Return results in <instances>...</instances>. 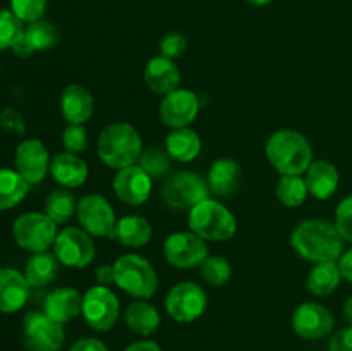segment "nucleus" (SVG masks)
I'll return each mask as SVG.
<instances>
[{"label": "nucleus", "instance_id": "1", "mask_svg": "<svg viewBox=\"0 0 352 351\" xmlns=\"http://www.w3.org/2000/svg\"><path fill=\"white\" fill-rule=\"evenodd\" d=\"M342 241L336 224L322 219L302 220L291 234V244L296 253L313 264L339 260L342 255Z\"/></svg>", "mask_w": 352, "mask_h": 351}, {"label": "nucleus", "instance_id": "2", "mask_svg": "<svg viewBox=\"0 0 352 351\" xmlns=\"http://www.w3.org/2000/svg\"><path fill=\"white\" fill-rule=\"evenodd\" d=\"M268 162L280 176H301L313 162V148L302 133L278 129L270 134L265 147Z\"/></svg>", "mask_w": 352, "mask_h": 351}, {"label": "nucleus", "instance_id": "3", "mask_svg": "<svg viewBox=\"0 0 352 351\" xmlns=\"http://www.w3.org/2000/svg\"><path fill=\"white\" fill-rule=\"evenodd\" d=\"M96 150H98L100 160L107 167L120 171L140 160V155L143 151V140H141L140 131L133 124L112 123L100 133Z\"/></svg>", "mask_w": 352, "mask_h": 351}, {"label": "nucleus", "instance_id": "4", "mask_svg": "<svg viewBox=\"0 0 352 351\" xmlns=\"http://www.w3.org/2000/svg\"><path fill=\"white\" fill-rule=\"evenodd\" d=\"M189 229L205 241H227L236 234L237 220L226 205L213 198L203 200L189 210Z\"/></svg>", "mask_w": 352, "mask_h": 351}, {"label": "nucleus", "instance_id": "5", "mask_svg": "<svg viewBox=\"0 0 352 351\" xmlns=\"http://www.w3.org/2000/svg\"><path fill=\"white\" fill-rule=\"evenodd\" d=\"M116 286L136 299H150L158 289L155 267L144 257L126 253L113 262Z\"/></svg>", "mask_w": 352, "mask_h": 351}, {"label": "nucleus", "instance_id": "6", "mask_svg": "<svg viewBox=\"0 0 352 351\" xmlns=\"http://www.w3.org/2000/svg\"><path fill=\"white\" fill-rule=\"evenodd\" d=\"M210 195L208 182L195 171H179L168 176L160 189L162 200L172 210H191Z\"/></svg>", "mask_w": 352, "mask_h": 351}, {"label": "nucleus", "instance_id": "7", "mask_svg": "<svg viewBox=\"0 0 352 351\" xmlns=\"http://www.w3.org/2000/svg\"><path fill=\"white\" fill-rule=\"evenodd\" d=\"M12 234L23 250L40 253L54 246L58 231L57 224L45 212H28L17 217L12 226Z\"/></svg>", "mask_w": 352, "mask_h": 351}, {"label": "nucleus", "instance_id": "8", "mask_svg": "<svg viewBox=\"0 0 352 351\" xmlns=\"http://www.w3.org/2000/svg\"><path fill=\"white\" fill-rule=\"evenodd\" d=\"M81 315L89 329L107 332L113 329L120 315V303L116 292L107 286H91L82 295Z\"/></svg>", "mask_w": 352, "mask_h": 351}, {"label": "nucleus", "instance_id": "9", "mask_svg": "<svg viewBox=\"0 0 352 351\" xmlns=\"http://www.w3.org/2000/svg\"><path fill=\"white\" fill-rule=\"evenodd\" d=\"M208 306L205 289L191 281L172 286L165 298V310L168 317L179 323H189L198 320Z\"/></svg>", "mask_w": 352, "mask_h": 351}, {"label": "nucleus", "instance_id": "10", "mask_svg": "<svg viewBox=\"0 0 352 351\" xmlns=\"http://www.w3.org/2000/svg\"><path fill=\"white\" fill-rule=\"evenodd\" d=\"M76 217L89 236L95 237H113L117 226L116 210L109 200L102 195H85L78 202Z\"/></svg>", "mask_w": 352, "mask_h": 351}, {"label": "nucleus", "instance_id": "11", "mask_svg": "<svg viewBox=\"0 0 352 351\" xmlns=\"http://www.w3.org/2000/svg\"><path fill=\"white\" fill-rule=\"evenodd\" d=\"M54 253L62 265L71 268H86L95 258L96 248L93 236L79 227L58 231L54 243Z\"/></svg>", "mask_w": 352, "mask_h": 351}, {"label": "nucleus", "instance_id": "12", "mask_svg": "<svg viewBox=\"0 0 352 351\" xmlns=\"http://www.w3.org/2000/svg\"><path fill=\"white\" fill-rule=\"evenodd\" d=\"M24 346L28 351H60L65 341L64 326L43 312H30L24 317Z\"/></svg>", "mask_w": 352, "mask_h": 351}, {"label": "nucleus", "instance_id": "13", "mask_svg": "<svg viewBox=\"0 0 352 351\" xmlns=\"http://www.w3.org/2000/svg\"><path fill=\"white\" fill-rule=\"evenodd\" d=\"M164 257L175 268H195L208 258V246L192 231L174 233L165 240Z\"/></svg>", "mask_w": 352, "mask_h": 351}, {"label": "nucleus", "instance_id": "14", "mask_svg": "<svg viewBox=\"0 0 352 351\" xmlns=\"http://www.w3.org/2000/svg\"><path fill=\"white\" fill-rule=\"evenodd\" d=\"M292 329L302 339L320 341L333 332L336 319L332 312L320 303H301L292 313Z\"/></svg>", "mask_w": 352, "mask_h": 351}, {"label": "nucleus", "instance_id": "15", "mask_svg": "<svg viewBox=\"0 0 352 351\" xmlns=\"http://www.w3.org/2000/svg\"><path fill=\"white\" fill-rule=\"evenodd\" d=\"M160 120L170 129L188 127L199 114V98L195 92L177 88L162 98Z\"/></svg>", "mask_w": 352, "mask_h": 351}, {"label": "nucleus", "instance_id": "16", "mask_svg": "<svg viewBox=\"0 0 352 351\" xmlns=\"http://www.w3.org/2000/svg\"><path fill=\"white\" fill-rule=\"evenodd\" d=\"M112 188L120 202L131 206H140L150 200L153 179L140 165L134 164L117 171Z\"/></svg>", "mask_w": 352, "mask_h": 351}, {"label": "nucleus", "instance_id": "17", "mask_svg": "<svg viewBox=\"0 0 352 351\" xmlns=\"http://www.w3.org/2000/svg\"><path fill=\"white\" fill-rule=\"evenodd\" d=\"M14 162H16V171L30 184H38L50 172L52 158L47 147L40 140L31 138V140H24L17 147Z\"/></svg>", "mask_w": 352, "mask_h": 351}, {"label": "nucleus", "instance_id": "18", "mask_svg": "<svg viewBox=\"0 0 352 351\" xmlns=\"http://www.w3.org/2000/svg\"><path fill=\"white\" fill-rule=\"evenodd\" d=\"M144 83H146L148 88L155 93V95H168L170 92L179 88V83H181V71H179L177 65L174 64V61L167 57H151L146 62L143 71Z\"/></svg>", "mask_w": 352, "mask_h": 351}, {"label": "nucleus", "instance_id": "19", "mask_svg": "<svg viewBox=\"0 0 352 351\" xmlns=\"http://www.w3.org/2000/svg\"><path fill=\"white\" fill-rule=\"evenodd\" d=\"M60 112L69 124H85L95 112V98L85 86L72 83L62 92Z\"/></svg>", "mask_w": 352, "mask_h": 351}, {"label": "nucleus", "instance_id": "20", "mask_svg": "<svg viewBox=\"0 0 352 351\" xmlns=\"http://www.w3.org/2000/svg\"><path fill=\"white\" fill-rule=\"evenodd\" d=\"M30 296L26 275L16 268H0V312L14 313L23 308Z\"/></svg>", "mask_w": 352, "mask_h": 351}, {"label": "nucleus", "instance_id": "21", "mask_svg": "<svg viewBox=\"0 0 352 351\" xmlns=\"http://www.w3.org/2000/svg\"><path fill=\"white\" fill-rule=\"evenodd\" d=\"M50 174L60 186L74 189L85 184L86 179H88L89 169L85 158L79 157L78 153L60 151V153L54 155V158H52Z\"/></svg>", "mask_w": 352, "mask_h": 351}, {"label": "nucleus", "instance_id": "22", "mask_svg": "<svg viewBox=\"0 0 352 351\" xmlns=\"http://www.w3.org/2000/svg\"><path fill=\"white\" fill-rule=\"evenodd\" d=\"M82 310V296L74 288H57L47 296L43 313L58 323L74 320Z\"/></svg>", "mask_w": 352, "mask_h": 351}, {"label": "nucleus", "instance_id": "23", "mask_svg": "<svg viewBox=\"0 0 352 351\" xmlns=\"http://www.w3.org/2000/svg\"><path fill=\"white\" fill-rule=\"evenodd\" d=\"M210 193L219 198H229L237 191L241 182V167L234 158H217L206 176Z\"/></svg>", "mask_w": 352, "mask_h": 351}, {"label": "nucleus", "instance_id": "24", "mask_svg": "<svg viewBox=\"0 0 352 351\" xmlns=\"http://www.w3.org/2000/svg\"><path fill=\"white\" fill-rule=\"evenodd\" d=\"M305 179L308 193L316 200H329L337 191L340 182L339 171L329 160H313Z\"/></svg>", "mask_w": 352, "mask_h": 351}, {"label": "nucleus", "instance_id": "25", "mask_svg": "<svg viewBox=\"0 0 352 351\" xmlns=\"http://www.w3.org/2000/svg\"><path fill=\"white\" fill-rule=\"evenodd\" d=\"M126 326L138 336H151L160 327V312L146 299H136L124 312Z\"/></svg>", "mask_w": 352, "mask_h": 351}, {"label": "nucleus", "instance_id": "26", "mask_svg": "<svg viewBox=\"0 0 352 351\" xmlns=\"http://www.w3.org/2000/svg\"><path fill=\"white\" fill-rule=\"evenodd\" d=\"M165 150L168 151L172 160L182 162V164L192 162L201 153V138L191 127L172 129L165 138Z\"/></svg>", "mask_w": 352, "mask_h": 351}, {"label": "nucleus", "instance_id": "27", "mask_svg": "<svg viewBox=\"0 0 352 351\" xmlns=\"http://www.w3.org/2000/svg\"><path fill=\"white\" fill-rule=\"evenodd\" d=\"M151 234L153 229L146 217L126 215L117 220L113 237L127 248H143L144 244L150 243Z\"/></svg>", "mask_w": 352, "mask_h": 351}, {"label": "nucleus", "instance_id": "28", "mask_svg": "<svg viewBox=\"0 0 352 351\" xmlns=\"http://www.w3.org/2000/svg\"><path fill=\"white\" fill-rule=\"evenodd\" d=\"M30 191V182L17 171L0 169V212L19 205Z\"/></svg>", "mask_w": 352, "mask_h": 351}, {"label": "nucleus", "instance_id": "29", "mask_svg": "<svg viewBox=\"0 0 352 351\" xmlns=\"http://www.w3.org/2000/svg\"><path fill=\"white\" fill-rule=\"evenodd\" d=\"M340 279L342 275L337 262H323V264H315V267L309 270L306 284L313 296H329L339 288Z\"/></svg>", "mask_w": 352, "mask_h": 351}, {"label": "nucleus", "instance_id": "30", "mask_svg": "<svg viewBox=\"0 0 352 351\" xmlns=\"http://www.w3.org/2000/svg\"><path fill=\"white\" fill-rule=\"evenodd\" d=\"M58 264H60L58 258L50 251L33 253L24 268V275H26L30 286H47L57 277Z\"/></svg>", "mask_w": 352, "mask_h": 351}, {"label": "nucleus", "instance_id": "31", "mask_svg": "<svg viewBox=\"0 0 352 351\" xmlns=\"http://www.w3.org/2000/svg\"><path fill=\"white\" fill-rule=\"evenodd\" d=\"M23 36L34 54V52H45L55 47L58 43V40H60V31L50 21L40 19L28 24L24 28Z\"/></svg>", "mask_w": 352, "mask_h": 351}, {"label": "nucleus", "instance_id": "32", "mask_svg": "<svg viewBox=\"0 0 352 351\" xmlns=\"http://www.w3.org/2000/svg\"><path fill=\"white\" fill-rule=\"evenodd\" d=\"M76 209H78V202L67 188L52 191L45 202V213L55 224H65L71 220L76 215Z\"/></svg>", "mask_w": 352, "mask_h": 351}, {"label": "nucleus", "instance_id": "33", "mask_svg": "<svg viewBox=\"0 0 352 351\" xmlns=\"http://www.w3.org/2000/svg\"><path fill=\"white\" fill-rule=\"evenodd\" d=\"M275 195L284 206L294 209L305 203L308 193L306 179L301 176H280L275 186Z\"/></svg>", "mask_w": 352, "mask_h": 351}, {"label": "nucleus", "instance_id": "34", "mask_svg": "<svg viewBox=\"0 0 352 351\" xmlns=\"http://www.w3.org/2000/svg\"><path fill=\"white\" fill-rule=\"evenodd\" d=\"M138 165L150 176L151 179H160L170 172L172 167V157L164 147L158 145H151V147L144 148L140 155Z\"/></svg>", "mask_w": 352, "mask_h": 351}, {"label": "nucleus", "instance_id": "35", "mask_svg": "<svg viewBox=\"0 0 352 351\" xmlns=\"http://www.w3.org/2000/svg\"><path fill=\"white\" fill-rule=\"evenodd\" d=\"M199 275L203 281L213 288L226 286L232 277V265L222 255H212L199 265Z\"/></svg>", "mask_w": 352, "mask_h": 351}, {"label": "nucleus", "instance_id": "36", "mask_svg": "<svg viewBox=\"0 0 352 351\" xmlns=\"http://www.w3.org/2000/svg\"><path fill=\"white\" fill-rule=\"evenodd\" d=\"M24 33V24L12 10L0 9V50L12 48Z\"/></svg>", "mask_w": 352, "mask_h": 351}, {"label": "nucleus", "instance_id": "37", "mask_svg": "<svg viewBox=\"0 0 352 351\" xmlns=\"http://www.w3.org/2000/svg\"><path fill=\"white\" fill-rule=\"evenodd\" d=\"M47 6L48 0H10V10L28 24L40 21L47 12Z\"/></svg>", "mask_w": 352, "mask_h": 351}, {"label": "nucleus", "instance_id": "38", "mask_svg": "<svg viewBox=\"0 0 352 351\" xmlns=\"http://www.w3.org/2000/svg\"><path fill=\"white\" fill-rule=\"evenodd\" d=\"M62 145L69 153H81L88 148V133L85 124H69L62 133Z\"/></svg>", "mask_w": 352, "mask_h": 351}, {"label": "nucleus", "instance_id": "39", "mask_svg": "<svg viewBox=\"0 0 352 351\" xmlns=\"http://www.w3.org/2000/svg\"><path fill=\"white\" fill-rule=\"evenodd\" d=\"M158 48H160L162 57H167L170 61H174V58H179L184 55L186 48H188V40L179 31H172V33H167L162 38Z\"/></svg>", "mask_w": 352, "mask_h": 351}, {"label": "nucleus", "instance_id": "40", "mask_svg": "<svg viewBox=\"0 0 352 351\" xmlns=\"http://www.w3.org/2000/svg\"><path fill=\"white\" fill-rule=\"evenodd\" d=\"M336 227L344 241L352 243V195L346 196L336 209Z\"/></svg>", "mask_w": 352, "mask_h": 351}, {"label": "nucleus", "instance_id": "41", "mask_svg": "<svg viewBox=\"0 0 352 351\" xmlns=\"http://www.w3.org/2000/svg\"><path fill=\"white\" fill-rule=\"evenodd\" d=\"M0 126L14 136H23L26 133V123H24L23 114L12 107H7L0 112Z\"/></svg>", "mask_w": 352, "mask_h": 351}, {"label": "nucleus", "instance_id": "42", "mask_svg": "<svg viewBox=\"0 0 352 351\" xmlns=\"http://www.w3.org/2000/svg\"><path fill=\"white\" fill-rule=\"evenodd\" d=\"M329 351H352V326L342 327L332 334Z\"/></svg>", "mask_w": 352, "mask_h": 351}, {"label": "nucleus", "instance_id": "43", "mask_svg": "<svg viewBox=\"0 0 352 351\" xmlns=\"http://www.w3.org/2000/svg\"><path fill=\"white\" fill-rule=\"evenodd\" d=\"M69 351H109V348L98 337H82L76 341Z\"/></svg>", "mask_w": 352, "mask_h": 351}, {"label": "nucleus", "instance_id": "44", "mask_svg": "<svg viewBox=\"0 0 352 351\" xmlns=\"http://www.w3.org/2000/svg\"><path fill=\"white\" fill-rule=\"evenodd\" d=\"M96 284L107 286L116 284V274H113V265H100L95 272Z\"/></svg>", "mask_w": 352, "mask_h": 351}, {"label": "nucleus", "instance_id": "45", "mask_svg": "<svg viewBox=\"0 0 352 351\" xmlns=\"http://www.w3.org/2000/svg\"><path fill=\"white\" fill-rule=\"evenodd\" d=\"M337 265H339V270L342 279L352 282V246L347 251H342L340 258L337 260Z\"/></svg>", "mask_w": 352, "mask_h": 351}, {"label": "nucleus", "instance_id": "46", "mask_svg": "<svg viewBox=\"0 0 352 351\" xmlns=\"http://www.w3.org/2000/svg\"><path fill=\"white\" fill-rule=\"evenodd\" d=\"M124 351H162V348L158 346V343H155V341L143 339L131 343Z\"/></svg>", "mask_w": 352, "mask_h": 351}, {"label": "nucleus", "instance_id": "47", "mask_svg": "<svg viewBox=\"0 0 352 351\" xmlns=\"http://www.w3.org/2000/svg\"><path fill=\"white\" fill-rule=\"evenodd\" d=\"M344 319L347 320V323L352 326V296L346 299V303H344Z\"/></svg>", "mask_w": 352, "mask_h": 351}, {"label": "nucleus", "instance_id": "48", "mask_svg": "<svg viewBox=\"0 0 352 351\" xmlns=\"http://www.w3.org/2000/svg\"><path fill=\"white\" fill-rule=\"evenodd\" d=\"M248 2L253 3V6H260V7H263V6H268V3H270L272 0H248Z\"/></svg>", "mask_w": 352, "mask_h": 351}]
</instances>
